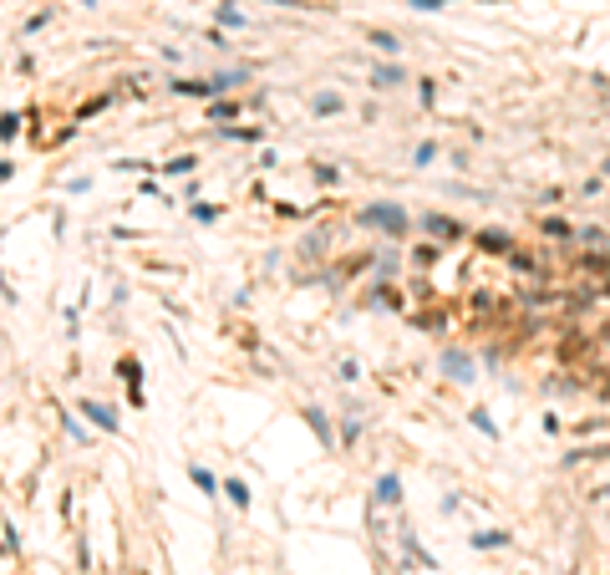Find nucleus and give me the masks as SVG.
<instances>
[{
  "instance_id": "f03ea898",
  "label": "nucleus",
  "mask_w": 610,
  "mask_h": 575,
  "mask_svg": "<svg viewBox=\"0 0 610 575\" xmlns=\"http://www.w3.org/2000/svg\"><path fill=\"white\" fill-rule=\"evenodd\" d=\"M422 229L432 234V240H463V224L448 219V214H422Z\"/></svg>"
},
{
  "instance_id": "1a4fd4ad",
  "label": "nucleus",
  "mask_w": 610,
  "mask_h": 575,
  "mask_svg": "<svg viewBox=\"0 0 610 575\" xmlns=\"http://www.w3.org/2000/svg\"><path fill=\"white\" fill-rule=\"evenodd\" d=\"M397 82H407V77H402V67H377L372 87H397Z\"/></svg>"
},
{
  "instance_id": "5701e85b",
  "label": "nucleus",
  "mask_w": 610,
  "mask_h": 575,
  "mask_svg": "<svg viewBox=\"0 0 610 575\" xmlns=\"http://www.w3.org/2000/svg\"><path fill=\"white\" fill-rule=\"evenodd\" d=\"M484 6H498V0H484Z\"/></svg>"
},
{
  "instance_id": "4468645a",
  "label": "nucleus",
  "mask_w": 610,
  "mask_h": 575,
  "mask_svg": "<svg viewBox=\"0 0 610 575\" xmlns=\"http://www.w3.org/2000/svg\"><path fill=\"white\" fill-rule=\"evenodd\" d=\"M544 234H554V240H570V224H564V219H544Z\"/></svg>"
},
{
  "instance_id": "f8f14e48",
  "label": "nucleus",
  "mask_w": 610,
  "mask_h": 575,
  "mask_svg": "<svg viewBox=\"0 0 610 575\" xmlns=\"http://www.w3.org/2000/svg\"><path fill=\"white\" fill-rule=\"evenodd\" d=\"M219 20H224V26H245V15H239L234 0H219Z\"/></svg>"
},
{
  "instance_id": "423d86ee",
  "label": "nucleus",
  "mask_w": 610,
  "mask_h": 575,
  "mask_svg": "<svg viewBox=\"0 0 610 575\" xmlns=\"http://www.w3.org/2000/svg\"><path fill=\"white\" fill-rule=\"evenodd\" d=\"M377 499H382V504H397V499H402L397 474H382V479H377Z\"/></svg>"
},
{
  "instance_id": "f3484780",
  "label": "nucleus",
  "mask_w": 610,
  "mask_h": 575,
  "mask_svg": "<svg viewBox=\"0 0 610 575\" xmlns=\"http://www.w3.org/2000/svg\"><path fill=\"white\" fill-rule=\"evenodd\" d=\"M193 484H199L204 494H214V474H209V468H193Z\"/></svg>"
},
{
  "instance_id": "20e7f679",
  "label": "nucleus",
  "mask_w": 610,
  "mask_h": 575,
  "mask_svg": "<svg viewBox=\"0 0 610 575\" xmlns=\"http://www.w3.org/2000/svg\"><path fill=\"white\" fill-rule=\"evenodd\" d=\"M443 367H448L453 382H473V361H468L463 351H448V356H443Z\"/></svg>"
},
{
  "instance_id": "6ab92c4d",
  "label": "nucleus",
  "mask_w": 610,
  "mask_h": 575,
  "mask_svg": "<svg viewBox=\"0 0 610 575\" xmlns=\"http://www.w3.org/2000/svg\"><path fill=\"white\" fill-rule=\"evenodd\" d=\"M168 174H193V158H173V163H163Z\"/></svg>"
},
{
  "instance_id": "aec40b11",
  "label": "nucleus",
  "mask_w": 610,
  "mask_h": 575,
  "mask_svg": "<svg viewBox=\"0 0 610 575\" xmlns=\"http://www.w3.org/2000/svg\"><path fill=\"white\" fill-rule=\"evenodd\" d=\"M15 122H20L15 112H6V117H0V138H11V133H15Z\"/></svg>"
},
{
  "instance_id": "9d476101",
  "label": "nucleus",
  "mask_w": 610,
  "mask_h": 575,
  "mask_svg": "<svg viewBox=\"0 0 610 575\" xmlns=\"http://www.w3.org/2000/svg\"><path fill=\"white\" fill-rule=\"evenodd\" d=\"M316 112H320V117L341 112V97H336V92H320V97H316Z\"/></svg>"
},
{
  "instance_id": "2eb2a0df",
  "label": "nucleus",
  "mask_w": 610,
  "mask_h": 575,
  "mask_svg": "<svg viewBox=\"0 0 610 575\" xmlns=\"http://www.w3.org/2000/svg\"><path fill=\"white\" fill-rule=\"evenodd\" d=\"M234 112H239V108H234V102H214V112H209V117H214V122H229Z\"/></svg>"
},
{
  "instance_id": "a211bd4d",
  "label": "nucleus",
  "mask_w": 610,
  "mask_h": 575,
  "mask_svg": "<svg viewBox=\"0 0 610 575\" xmlns=\"http://www.w3.org/2000/svg\"><path fill=\"white\" fill-rule=\"evenodd\" d=\"M214 214H219V209H214V204H193V219H199V224H209Z\"/></svg>"
},
{
  "instance_id": "9b49d317",
  "label": "nucleus",
  "mask_w": 610,
  "mask_h": 575,
  "mask_svg": "<svg viewBox=\"0 0 610 575\" xmlns=\"http://www.w3.org/2000/svg\"><path fill=\"white\" fill-rule=\"evenodd\" d=\"M305 418H311V428H316V438H320V443H331V422H325L316 408H305Z\"/></svg>"
},
{
  "instance_id": "4be33fe9",
  "label": "nucleus",
  "mask_w": 610,
  "mask_h": 575,
  "mask_svg": "<svg viewBox=\"0 0 610 575\" xmlns=\"http://www.w3.org/2000/svg\"><path fill=\"white\" fill-rule=\"evenodd\" d=\"M270 6H290V11H300V6H316V0H270Z\"/></svg>"
},
{
  "instance_id": "7ed1b4c3",
  "label": "nucleus",
  "mask_w": 610,
  "mask_h": 575,
  "mask_svg": "<svg viewBox=\"0 0 610 575\" xmlns=\"http://www.w3.org/2000/svg\"><path fill=\"white\" fill-rule=\"evenodd\" d=\"M77 408H82L86 418H92V422H97V428H107V433H117V413H112V408H107V402H77Z\"/></svg>"
},
{
  "instance_id": "f257e3e1",
  "label": "nucleus",
  "mask_w": 610,
  "mask_h": 575,
  "mask_svg": "<svg viewBox=\"0 0 610 575\" xmlns=\"http://www.w3.org/2000/svg\"><path fill=\"white\" fill-rule=\"evenodd\" d=\"M361 224H377V229L402 234V229H407V214H402L397 204H372V209H361Z\"/></svg>"
},
{
  "instance_id": "ddd939ff",
  "label": "nucleus",
  "mask_w": 610,
  "mask_h": 575,
  "mask_svg": "<svg viewBox=\"0 0 610 575\" xmlns=\"http://www.w3.org/2000/svg\"><path fill=\"white\" fill-rule=\"evenodd\" d=\"M224 489H229V499H234L239 509H245V504H249V489H245V484H239V479H229Z\"/></svg>"
},
{
  "instance_id": "dca6fc26",
  "label": "nucleus",
  "mask_w": 610,
  "mask_h": 575,
  "mask_svg": "<svg viewBox=\"0 0 610 575\" xmlns=\"http://www.w3.org/2000/svg\"><path fill=\"white\" fill-rule=\"evenodd\" d=\"M117 372H122V377H127V382L138 387V361H133V356H122V361H117Z\"/></svg>"
},
{
  "instance_id": "0eeeda50",
  "label": "nucleus",
  "mask_w": 610,
  "mask_h": 575,
  "mask_svg": "<svg viewBox=\"0 0 610 575\" xmlns=\"http://www.w3.org/2000/svg\"><path fill=\"white\" fill-rule=\"evenodd\" d=\"M366 41H372L377 51H387V56H397V51H402V41L391 36V31H372V36H366Z\"/></svg>"
},
{
  "instance_id": "39448f33",
  "label": "nucleus",
  "mask_w": 610,
  "mask_h": 575,
  "mask_svg": "<svg viewBox=\"0 0 610 575\" xmlns=\"http://www.w3.org/2000/svg\"><path fill=\"white\" fill-rule=\"evenodd\" d=\"M478 245H484L488 254H509V245H514V240H509L504 229H478Z\"/></svg>"
},
{
  "instance_id": "6e6552de",
  "label": "nucleus",
  "mask_w": 610,
  "mask_h": 575,
  "mask_svg": "<svg viewBox=\"0 0 610 575\" xmlns=\"http://www.w3.org/2000/svg\"><path fill=\"white\" fill-rule=\"evenodd\" d=\"M478 550H498V545H509V529H484V535H473Z\"/></svg>"
},
{
  "instance_id": "412c9836",
  "label": "nucleus",
  "mask_w": 610,
  "mask_h": 575,
  "mask_svg": "<svg viewBox=\"0 0 610 575\" xmlns=\"http://www.w3.org/2000/svg\"><path fill=\"white\" fill-rule=\"evenodd\" d=\"M407 6H417V11H443L448 0H407Z\"/></svg>"
}]
</instances>
